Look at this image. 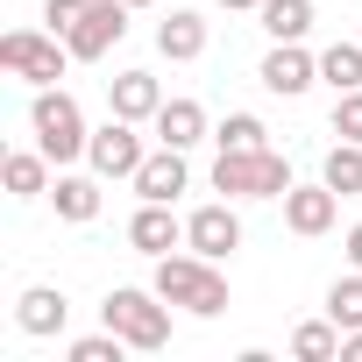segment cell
Instances as JSON below:
<instances>
[{
	"mask_svg": "<svg viewBox=\"0 0 362 362\" xmlns=\"http://www.w3.org/2000/svg\"><path fill=\"white\" fill-rule=\"evenodd\" d=\"M177 313H192V320H221L228 313V277H221V263L214 256H199V249H170V256H156V277H149Z\"/></svg>",
	"mask_w": 362,
	"mask_h": 362,
	"instance_id": "1",
	"label": "cell"
},
{
	"mask_svg": "<svg viewBox=\"0 0 362 362\" xmlns=\"http://www.w3.org/2000/svg\"><path fill=\"white\" fill-rule=\"evenodd\" d=\"M100 327H114L135 355H156V348H170V298L149 284H114L107 291V305H100Z\"/></svg>",
	"mask_w": 362,
	"mask_h": 362,
	"instance_id": "2",
	"label": "cell"
},
{
	"mask_svg": "<svg viewBox=\"0 0 362 362\" xmlns=\"http://www.w3.org/2000/svg\"><path fill=\"white\" fill-rule=\"evenodd\" d=\"M29 135H36V149H43L57 170L78 163L86 142H93V128H86V114H78V100H71L64 86H36V100H29Z\"/></svg>",
	"mask_w": 362,
	"mask_h": 362,
	"instance_id": "3",
	"label": "cell"
},
{
	"mask_svg": "<svg viewBox=\"0 0 362 362\" xmlns=\"http://www.w3.org/2000/svg\"><path fill=\"white\" fill-rule=\"evenodd\" d=\"M214 192L221 199H284L291 163H284V149H221L214 156Z\"/></svg>",
	"mask_w": 362,
	"mask_h": 362,
	"instance_id": "4",
	"label": "cell"
},
{
	"mask_svg": "<svg viewBox=\"0 0 362 362\" xmlns=\"http://www.w3.org/2000/svg\"><path fill=\"white\" fill-rule=\"evenodd\" d=\"M0 64H8L22 86H57L64 64H78V57H71V43L57 29H8L0 36Z\"/></svg>",
	"mask_w": 362,
	"mask_h": 362,
	"instance_id": "5",
	"label": "cell"
},
{
	"mask_svg": "<svg viewBox=\"0 0 362 362\" xmlns=\"http://www.w3.org/2000/svg\"><path fill=\"white\" fill-rule=\"evenodd\" d=\"M142 156H149V142H142V121H121V114H107V121L93 128V142H86V163L107 177V185L135 177V170H142Z\"/></svg>",
	"mask_w": 362,
	"mask_h": 362,
	"instance_id": "6",
	"label": "cell"
},
{
	"mask_svg": "<svg viewBox=\"0 0 362 362\" xmlns=\"http://www.w3.org/2000/svg\"><path fill=\"white\" fill-rule=\"evenodd\" d=\"M128 15H135L128 0H86L78 29L64 36V43H71V57H78V64H100V57H107V50L128 36Z\"/></svg>",
	"mask_w": 362,
	"mask_h": 362,
	"instance_id": "7",
	"label": "cell"
},
{
	"mask_svg": "<svg viewBox=\"0 0 362 362\" xmlns=\"http://www.w3.org/2000/svg\"><path fill=\"white\" fill-rule=\"evenodd\" d=\"M185 249L228 263V256L242 249V214H235V199H206V206H192V214H185Z\"/></svg>",
	"mask_w": 362,
	"mask_h": 362,
	"instance_id": "8",
	"label": "cell"
},
{
	"mask_svg": "<svg viewBox=\"0 0 362 362\" xmlns=\"http://www.w3.org/2000/svg\"><path fill=\"white\" fill-rule=\"evenodd\" d=\"M256 78H263V93H277V100H305V93L320 86V57H313L305 43H270V57L256 64Z\"/></svg>",
	"mask_w": 362,
	"mask_h": 362,
	"instance_id": "9",
	"label": "cell"
},
{
	"mask_svg": "<svg viewBox=\"0 0 362 362\" xmlns=\"http://www.w3.org/2000/svg\"><path fill=\"white\" fill-rule=\"evenodd\" d=\"M128 185H135V199H163V206H177V192L192 185V163H185V149L156 142V149L142 156V170L128 177Z\"/></svg>",
	"mask_w": 362,
	"mask_h": 362,
	"instance_id": "10",
	"label": "cell"
},
{
	"mask_svg": "<svg viewBox=\"0 0 362 362\" xmlns=\"http://www.w3.org/2000/svg\"><path fill=\"white\" fill-rule=\"evenodd\" d=\"M128 249H135V256H149V263H156V256H170V249H185V221H177L163 199H142V206L128 214Z\"/></svg>",
	"mask_w": 362,
	"mask_h": 362,
	"instance_id": "11",
	"label": "cell"
},
{
	"mask_svg": "<svg viewBox=\"0 0 362 362\" xmlns=\"http://www.w3.org/2000/svg\"><path fill=\"white\" fill-rule=\"evenodd\" d=\"M334 221H341V192L327 185V177H320V185H291V192H284V228H291V235L313 242V235H327Z\"/></svg>",
	"mask_w": 362,
	"mask_h": 362,
	"instance_id": "12",
	"label": "cell"
},
{
	"mask_svg": "<svg viewBox=\"0 0 362 362\" xmlns=\"http://www.w3.org/2000/svg\"><path fill=\"white\" fill-rule=\"evenodd\" d=\"M156 107H163L156 71H114V78H107V114H121V121H156Z\"/></svg>",
	"mask_w": 362,
	"mask_h": 362,
	"instance_id": "13",
	"label": "cell"
},
{
	"mask_svg": "<svg viewBox=\"0 0 362 362\" xmlns=\"http://www.w3.org/2000/svg\"><path fill=\"white\" fill-rule=\"evenodd\" d=\"M64 320H71V298H64L57 284H29V291L15 298V327H22V334H36V341L64 334Z\"/></svg>",
	"mask_w": 362,
	"mask_h": 362,
	"instance_id": "14",
	"label": "cell"
},
{
	"mask_svg": "<svg viewBox=\"0 0 362 362\" xmlns=\"http://www.w3.org/2000/svg\"><path fill=\"white\" fill-rule=\"evenodd\" d=\"M156 57H170V64H192V57H206V15H192V8H170V15L156 22Z\"/></svg>",
	"mask_w": 362,
	"mask_h": 362,
	"instance_id": "15",
	"label": "cell"
},
{
	"mask_svg": "<svg viewBox=\"0 0 362 362\" xmlns=\"http://www.w3.org/2000/svg\"><path fill=\"white\" fill-rule=\"evenodd\" d=\"M100 185H107V177L100 170H57L50 177V199H57V221H100Z\"/></svg>",
	"mask_w": 362,
	"mask_h": 362,
	"instance_id": "16",
	"label": "cell"
},
{
	"mask_svg": "<svg viewBox=\"0 0 362 362\" xmlns=\"http://www.w3.org/2000/svg\"><path fill=\"white\" fill-rule=\"evenodd\" d=\"M149 135H156V142H170V149H199L214 128H206V107H199V100H163V107H156V121H149Z\"/></svg>",
	"mask_w": 362,
	"mask_h": 362,
	"instance_id": "17",
	"label": "cell"
},
{
	"mask_svg": "<svg viewBox=\"0 0 362 362\" xmlns=\"http://www.w3.org/2000/svg\"><path fill=\"white\" fill-rule=\"evenodd\" d=\"M0 177H8L15 199H43L50 177H57V163H50L43 149H8V156H0Z\"/></svg>",
	"mask_w": 362,
	"mask_h": 362,
	"instance_id": "18",
	"label": "cell"
},
{
	"mask_svg": "<svg viewBox=\"0 0 362 362\" xmlns=\"http://www.w3.org/2000/svg\"><path fill=\"white\" fill-rule=\"evenodd\" d=\"M256 22H263L270 43H305L313 36V0H263Z\"/></svg>",
	"mask_w": 362,
	"mask_h": 362,
	"instance_id": "19",
	"label": "cell"
},
{
	"mask_svg": "<svg viewBox=\"0 0 362 362\" xmlns=\"http://www.w3.org/2000/svg\"><path fill=\"white\" fill-rule=\"evenodd\" d=\"M320 86H334V93H355V86H362V36L320 50Z\"/></svg>",
	"mask_w": 362,
	"mask_h": 362,
	"instance_id": "20",
	"label": "cell"
},
{
	"mask_svg": "<svg viewBox=\"0 0 362 362\" xmlns=\"http://www.w3.org/2000/svg\"><path fill=\"white\" fill-rule=\"evenodd\" d=\"M320 177H327L341 199H355V192H362V142H334V149L320 156Z\"/></svg>",
	"mask_w": 362,
	"mask_h": 362,
	"instance_id": "21",
	"label": "cell"
},
{
	"mask_svg": "<svg viewBox=\"0 0 362 362\" xmlns=\"http://www.w3.org/2000/svg\"><path fill=\"white\" fill-rule=\"evenodd\" d=\"M291 355H298V362H341V327H334V320L291 327Z\"/></svg>",
	"mask_w": 362,
	"mask_h": 362,
	"instance_id": "22",
	"label": "cell"
},
{
	"mask_svg": "<svg viewBox=\"0 0 362 362\" xmlns=\"http://www.w3.org/2000/svg\"><path fill=\"white\" fill-rule=\"evenodd\" d=\"M327 320L348 334V327H362V270H348V277H334L327 284Z\"/></svg>",
	"mask_w": 362,
	"mask_h": 362,
	"instance_id": "23",
	"label": "cell"
},
{
	"mask_svg": "<svg viewBox=\"0 0 362 362\" xmlns=\"http://www.w3.org/2000/svg\"><path fill=\"white\" fill-rule=\"evenodd\" d=\"M214 142L221 149H270V128H263V114H228L214 128Z\"/></svg>",
	"mask_w": 362,
	"mask_h": 362,
	"instance_id": "24",
	"label": "cell"
},
{
	"mask_svg": "<svg viewBox=\"0 0 362 362\" xmlns=\"http://www.w3.org/2000/svg\"><path fill=\"white\" fill-rule=\"evenodd\" d=\"M128 355V341L114 334V327H100V334H78L71 348H64V362H121Z\"/></svg>",
	"mask_w": 362,
	"mask_h": 362,
	"instance_id": "25",
	"label": "cell"
},
{
	"mask_svg": "<svg viewBox=\"0 0 362 362\" xmlns=\"http://www.w3.org/2000/svg\"><path fill=\"white\" fill-rule=\"evenodd\" d=\"M334 135L341 142H362V86L355 93H334Z\"/></svg>",
	"mask_w": 362,
	"mask_h": 362,
	"instance_id": "26",
	"label": "cell"
},
{
	"mask_svg": "<svg viewBox=\"0 0 362 362\" xmlns=\"http://www.w3.org/2000/svg\"><path fill=\"white\" fill-rule=\"evenodd\" d=\"M78 15H86V0H43V22H50L57 36H71V29H78Z\"/></svg>",
	"mask_w": 362,
	"mask_h": 362,
	"instance_id": "27",
	"label": "cell"
},
{
	"mask_svg": "<svg viewBox=\"0 0 362 362\" xmlns=\"http://www.w3.org/2000/svg\"><path fill=\"white\" fill-rule=\"evenodd\" d=\"M341 362H362V327H348V334H341Z\"/></svg>",
	"mask_w": 362,
	"mask_h": 362,
	"instance_id": "28",
	"label": "cell"
},
{
	"mask_svg": "<svg viewBox=\"0 0 362 362\" xmlns=\"http://www.w3.org/2000/svg\"><path fill=\"white\" fill-rule=\"evenodd\" d=\"M341 249H348V270H362V221L348 228V242H341Z\"/></svg>",
	"mask_w": 362,
	"mask_h": 362,
	"instance_id": "29",
	"label": "cell"
},
{
	"mask_svg": "<svg viewBox=\"0 0 362 362\" xmlns=\"http://www.w3.org/2000/svg\"><path fill=\"white\" fill-rule=\"evenodd\" d=\"M221 8H249V15H256V8H263V0H221Z\"/></svg>",
	"mask_w": 362,
	"mask_h": 362,
	"instance_id": "30",
	"label": "cell"
},
{
	"mask_svg": "<svg viewBox=\"0 0 362 362\" xmlns=\"http://www.w3.org/2000/svg\"><path fill=\"white\" fill-rule=\"evenodd\" d=\"M128 8H149V0H128Z\"/></svg>",
	"mask_w": 362,
	"mask_h": 362,
	"instance_id": "31",
	"label": "cell"
}]
</instances>
